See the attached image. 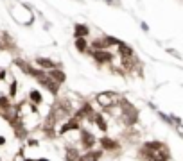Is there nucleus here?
I'll use <instances>...</instances> for the list:
<instances>
[{"label": "nucleus", "mask_w": 183, "mask_h": 161, "mask_svg": "<svg viewBox=\"0 0 183 161\" xmlns=\"http://www.w3.org/2000/svg\"><path fill=\"white\" fill-rule=\"evenodd\" d=\"M119 99L113 95V93H104V95H99V99H97V102L102 106V107H111V104L113 102H117Z\"/></svg>", "instance_id": "nucleus-1"}, {"label": "nucleus", "mask_w": 183, "mask_h": 161, "mask_svg": "<svg viewBox=\"0 0 183 161\" xmlns=\"http://www.w3.org/2000/svg\"><path fill=\"white\" fill-rule=\"evenodd\" d=\"M99 152H86V154H83L81 157H79V161H97L99 159Z\"/></svg>", "instance_id": "nucleus-2"}, {"label": "nucleus", "mask_w": 183, "mask_h": 161, "mask_svg": "<svg viewBox=\"0 0 183 161\" xmlns=\"http://www.w3.org/2000/svg\"><path fill=\"white\" fill-rule=\"evenodd\" d=\"M38 64H43V68H54V63L49 59H38Z\"/></svg>", "instance_id": "nucleus-3"}, {"label": "nucleus", "mask_w": 183, "mask_h": 161, "mask_svg": "<svg viewBox=\"0 0 183 161\" xmlns=\"http://www.w3.org/2000/svg\"><path fill=\"white\" fill-rule=\"evenodd\" d=\"M76 157H77L76 149H70V150H68V154H66V161H76Z\"/></svg>", "instance_id": "nucleus-4"}, {"label": "nucleus", "mask_w": 183, "mask_h": 161, "mask_svg": "<svg viewBox=\"0 0 183 161\" xmlns=\"http://www.w3.org/2000/svg\"><path fill=\"white\" fill-rule=\"evenodd\" d=\"M86 34V27L84 25H77V38H83Z\"/></svg>", "instance_id": "nucleus-5"}, {"label": "nucleus", "mask_w": 183, "mask_h": 161, "mask_svg": "<svg viewBox=\"0 0 183 161\" xmlns=\"http://www.w3.org/2000/svg\"><path fill=\"white\" fill-rule=\"evenodd\" d=\"M77 49H79V50H84V49H86V41H84L83 38H77Z\"/></svg>", "instance_id": "nucleus-6"}]
</instances>
